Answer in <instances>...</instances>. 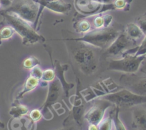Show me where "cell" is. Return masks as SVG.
<instances>
[{
	"label": "cell",
	"instance_id": "6da1fadb",
	"mask_svg": "<svg viewBox=\"0 0 146 130\" xmlns=\"http://www.w3.org/2000/svg\"><path fill=\"white\" fill-rule=\"evenodd\" d=\"M70 42L69 51L81 72L86 75L95 73L99 62V57L94 49L95 47L81 42Z\"/></svg>",
	"mask_w": 146,
	"mask_h": 130
},
{
	"label": "cell",
	"instance_id": "7a4b0ae2",
	"mask_svg": "<svg viewBox=\"0 0 146 130\" xmlns=\"http://www.w3.org/2000/svg\"><path fill=\"white\" fill-rule=\"evenodd\" d=\"M0 15L3 17L1 24H6L7 26H12L15 32L21 37L23 45L30 46L45 41L44 37L39 34L31 24L19 17L16 14L3 9L0 11Z\"/></svg>",
	"mask_w": 146,
	"mask_h": 130
},
{
	"label": "cell",
	"instance_id": "3957f363",
	"mask_svg": "<svg viewBox=\"0 0 146 130\" xmlns=\"http://www.w3.org/2000/svg\"><path fill=\"white\" fill-rule=\"evenodd\" d=\"M122 31L114 29L113 27L102 28V29L90 30L84 34L82 37L77 38H67L62 40H52L57 41H75L85 43L97 49H105L108 48Z\"/></svg>",
	"mask_w": 146,
	"mask_h": 130
},
{
	"label": "cell",
	"instance_id": "277c9868",
	"mask_svg": "<svg viewBox=\"0 0 146 130\" xmlns=\"http://www.w3.org/2000/svg\"><path fill=\"white\" fill-rule=\"evenodd\" d=\"M98 98L108 100L119 110L132 109L135 106L146 104V96L137 94L126 88H122L117 92L106 94Z\"/></svg>",
	"mask_w": 146,
	"mask_h": 130
},
{
	"label": "cell",
	"instance_id": "5b68a950",
	"mask_svg": "<svg viewBox=\"0 0 146 130\" xmlns=\"http://www.w3.org/2000/svg\"><path fill=\"white\" fill-rule=\"evenodd\" d=\"M5 10L16 14L29 24H34L38 16L40 5L36 0H15Z\"/></svg>",
	"mask_w": 146,
	"mask_h": 130
},
{
	"label": "cell",
	"instance_id": "8992f818",
	"mask_svg": "<svg viewBox=\"0 0 146 130\" xmlns=\"http://www.w3.org/2000/svg\"><path fill=\"white\" fill-rule=\"evenodd\" d=\"M146 55H125L120 59H111L108 62L107 70L122 72L125 74H134L138 71Z\"/></svg>",
	"mask_w": 146,
	"mask_h": 130
},
{
	"label": "cell",
	"instance_id": "52a82bcc",
	"mask_svg": "<svg viewBox=\"0 0 146 130\" xmlns=\"http://www.w3.org/2000/svg\"><path fill=\"white\" fill-rule=\"evenodd\" d=\"M136 41L129 38L124 31H122L120 34L117 36V38L113 41L109 47L105 49L102 57H113L121 55L127 50L133 48Z\"/></svg>",
	"mask_w": 146,
	"mask_h": 130
},
{
	"label": "cell",
	"instance_id": "ba28073f",
	"mask_svg": "<svg viewBox=\"0 0 146 130\" xmlns=\"http://www.w3.org/2000/svg\"><path fill=\"white\" fill-rule=\"evenodd\" d=\"M62 85L58 79H54L49 84L48 92L45 102L42 106L40 110L42 114V117L46 120H50L52 119L53 114L50 111V107L55 104L60 97L62 90Z\"/></svg>",
	"mask_w": 146,
	"mask_h": 130
},
{
	"label": "cell",
	"instance_id": "9c48e42d",
	"mask_svg": "<svg viewBox=\"0 0 146 130\" xmlns=\"http://www.w3.org/2000/svg\"><path fill=\"white\" fill-rule=\"evenodd\" d=\"M113 105L111 102L102 98H97L89 110L84 114V119L90 124L99 125L104 118L105 113L109 107Z\"/></svg>",
	"mask_w": 146,
	"mask_h": 130
},
{
	"label": "cell",
	"instance_id": "30bf717a",
	"mask_svg": "<svg viewBox=\"0 0 146 130\" xmlns=\"http://www.w3.org/2000/svg\"><path fill=\"white\" fill-rule=\"evenodd\" d=\"M120 82L134 93L146 96V77L141 79H135L131 74H124L120 78Z\"/></svg>",
	"mask_w": 146,
	"mask_h": 130
},
{
	"label": "cell",
	"instance_id": "8fae6325",
	"mask_svg": "<svg viewBox=\"0 0 146 130\" xmlns=\"http://www.w3.org/2000/svg\"><path fill=\"white\" fill-rule=\"evenodd\" d=\"M102 4L98 0H75V7L80 13L85 15L100 14Z\"/></svg>",
	"mask_w": 146,
	"mask_h": 130
},
{
	"label": "cell",
	"instance_id": "7c38bea8",
	"mask_svg": "<svg viewBox=\"0 0 146 130\" xmlns=\"http://www.w3.org/2000/svg\"><path fill=\"white\" fill-rule=\"evenodd\" d=\"M9 130H35V121L29 116L12 117L8 123Z\"/></svg>",
	"mask_w": 146,
	"mask_h": 130
},
{
	"label": "cell",
	"instance_id": "4fadbf2b",
	"mask_svg": "<svg viewBox=\"0 0 146 130\" xmlns=\"http://www.w3.org/2000/svg\"><path fill=\"white\" fill-rule=\"evenodd\" d=\"M133 128L137 130H146V109L141 105L132 108Z\"/></svg>",
	"mask_w": 146,
	"mask_h": 130
},
{
	"label": "cell",
	"instance_id": "5bb4252c",
	"mask_svg": "<svg viewBox=\"0 0 146 130\" xmlns=\"http://www.w3.org/2000/svg\"><path fill=\"white\" fill-rule=\"evenodd\" d=\"M68 69V65L67 64H63L62 65L60 64V61L58 60H55V67H54V72H55V75L58 78L59 81L60 82L62 87L63 90H64L65 96L67 97L69 96V92L71 89H72L74 86V84L67 83L65 81L64 77V73L67 69Z\"/></svg>",
	"mask_w": 146,
	"mask_h": 130
},
{
	"label": "cell",
	"instance_id": "9a60e30c",
	"mask_svg": "<svg viewBox=\"0 0 146 130\" xmlns=\"http://www.w3.org/2000/svg\"><path fill=\"white\" fill-rule=\"evenodd\" d=\"M45 8L55 13L67 15L72 9V5L63 2L62 0H54L45 6Z\"/></svg>",
	"mask_w": 146,
	"mask_h": 130
},
{
	"label": "cell",
	"instance_id": "2e32d148",
	"mask_svg": "<svg viewBox=\"0 0 146 130\" xmlns=\"http://www.w3.org/2000/svg\"><path fill=\"white\" fill-rule=\"evenodd\" d=\"M124 32L129 38L134 41H136L145 36L143 32L136 23L127 24L125 28Z\"/></svg>",
	"mask_w": 146,
	"mask_h": 130
},
{
	"label": "cell",
	"instance_id": "e0dca14e",
	"mask_svg": "<svg viewBox=\"0 0 146 130\" xmlns=\"http://www.w3.org/2000/svg\"><path fill=\"white\" fill-rule=\"evenodd\" d=\"M40 79H36V78L35 77H33L32 76H29V77L27 79L26 82H25V84H24L23 89H22V90L19 92V94L17 95L16 100H20V99H22L27 93H28V92H31V91H32L33 89H35L36 86L40 84Z\"/></svg>",
	"mask_w": 146,
	"mask_h": 130
},
{
	"label": "cell",
	"instance_id": "ac0fdd59",
	"mask_svg": "<svg viewBox=\"0 0 146 130\" xmlns=\"http://www.w3.org/2000/svg\"><path fill=\"white\" fill-rule=\"evenodd\" d=\"M28 112H29L28 107L24 104H21L19 102V101L16 100L15 102L12 104L9 113L13 117H17L22 115H25Z\"/></svg>",
	"mask_w": 146,
	"mask_h": 130
},
{
	"label": "cell",
	"instance_id": "d6986e66",
	"mask_svg": "<svg viewBox=\"0 0 146 130\" xmlns=\"http://www.w3.org/2000/svg\"><path fill=\"white\" fill-rule=\"evenodd\" d=\"M74 28L78 33L85 34L90 31L91 25L90 23L86 19H81L74 24Z\"/></svg>",
	"mask_w": 146,
	"mask_h": 130
},
{
	"label": "cell",
	"instance_id": "ffe728a7",
	"mask_svg": "<svg viewBox=\"0 0 146 130\" xmlns=\"http://www.w3.org/2000/svg\"><path fill=\"white\" fill-rule=\"evenodd\" d=\"M119 112H120L119 109L115 107L114 110H113L112 112H110V114L111 115L112 118H113V124L115 125V129L116 130H126L124 124H123V123L122 122L121 120L119 118Z\"/></svg>",
	"mask_w": 146,
	"mask_h": 130
},
{
	"label": "cell",
	"instance_id": "44dd1931",
	"mask_svg": "<svg viewBox=\"0 0 146 130\" xmlns=\"http://www.w3.org/2000/svg\"><path fill=\"white\" fill-rule=\"evenodd\" d=\"M15 31L12 26H6L0 30V45L2 44L3 40H9L13 37Z\"/></svg>",
	"mask_w": 146,
	"mask_h": 130
},
{
	"label": "cell",
	"instance_id": "7402d4cb",
	"mask_svg": "<svg viewBox=\"0 0 146 130\" xmlns=\"http://www.w3.org/2000/svg\"><path fill=\"white\" fill-rule=\"evenodd\" d=\"M40 64V61L36 57H33V56H31V57L25 59V61H23V67L25 69L30 70V69H32L35 67L39 66Z\"/></svg>",
	"mask_w": 146,
	"mask_h": 130
},
{
	"label": "cell",
	"instance_id": "603a6c76",
	"mask_svg": "<svg viewBox=\"0 0 146 130\" xmlns=\"http://www.w3.org/2000/svg\"><path fill=\"white\" fill-rule=\"evenodd\" d=\"M113 121L111 115L110 114L109 117L107 118L103 119L100 123L98 127H99V130H112L113 129Z\"/></svg>",
	"mask_w": 146,
	"mask_h": 130
},
{
	"label": "cell",
	"instance_id": "cb8c5ba5",
	"mask_svg": "<svg viewBox=\"0 0 146 130\" xmlns=\"http://www.w3.org/2000/svg\"><path fill=\"white\" fill-rule=\"evenodd\" d=\"M55 72H54V69H48L45 71H43V75L40 81L49 83V82H52L55 79Z\"/></svg>",
	"mask_w": 146,
	"mask_h": 130
},
{
	"label": "cell",
	"instance_id": "d4e9b609",
	"mask_svg": "<svg viewBox=\"0 0 146 130\" xmlns=\"http://www.w3.org/2000/svg\"><path fill=\"white\" fill-rule=\"evenodd\" d=\"M37 2L39 3V5H40V10H39L38 16H37V18H36V21L34 23V28L35 29H36V27H37V24L39 23V18L40 17V15H41L43 9L45 8V6L50 2H52V1H54V0H36Z\"/></svg>",
	"mask_w": 146,
	"mask_h": 130
},
{
	"label": "cell",
	"instance_id": "484cf974",
	"mask_svg": "<svg viewBox=\"0 0 146 130\" xmlns=\"http://www.w3.org/2000/svg\"><path fill=\"white\" fill-rule=\"evenodd\" d=\"M136 24L140 28L144 35H146V13L137 18L136 20Z\"/></svg>",
	"mask_w": 146,
	"mask_h": 130
},
{
	"label": "cell",
	"instance_id": "4316f807",
	"mask_svg": "<svg viewBox=\"0 0 146 130\" xmlns=\"http://www.w3.org/2000/svg\"><path fill=\"white\" fill-rule=\"evenodd\" d=\"M93 24L94 27L96 29H102V28H105V17L103 16H97L93 20Z\"/></svg>",
	"mask_w": 146,
	"mask_h": 130
},
{
	"label": "cell",
	"instance_id": "83f0119b",
	"mask_svg": "<svg viewBox=\"0 0 146 130\" xmlns=\"http://www.w3.org/2000/svg\"><path fill=\"white\" fill-rule=\"evenodd\" d=\"M42 75L43 71L40 69V67L39 66H36L32 68V69H30V75L29 76H32L33 77H35L40 80L42 77Z\"/></svg>",
	"mask_w": 146,
	"mask_h": 130
},
{
	"label": "cell",
	"instance_id": "f1b7e54d",
	"mask_svg": "<svg viewBox=\"0 0 146 130\" xmlns=\"http://www.w3.org/2000/svg\"><path fill=\"white\" fill-rule=\"evenodd\" d=\"M29 117L36 122V121L41 119L42 117V112L40 110L35 109V110H33L32 111H31L30 114H29Z\"/></svg>",
	"mask_w": 146,
	"mask_h": 130
},
{
	"label": "cell",
	"instance_id": "f546056e",
	"mask_svg": "<svg viewBox=\"0 0 146 130\" xmlns=\"http://www.w3.org/2000/svg\"><path fill=\"white\" fill-rule=\"evenodd\" d=\"M113 5H114V7L115 9H125L126 7V6L127 5V3L126 0H115L113 2Z\"/></svg>",
	"mask_w": 146,
	"mask_h": 130
},
{
	"label": "cell",
	"instance_id": "4dcf8cb0",
	"mask_svg": "<svg viewBox=\"0 0 146 130\" xmlns=\"http://www.w3.org/2000/svg\"><path fill=\"white\" fill-rule=\"evenodd\" d=\"M12 0H0V8L7 9L12 5Z\"/></svg>",
	"mask_w": 146,
	"mask_h": 130
},
{
	"label": "cell",
	"instance_id": "1f68e13d",
	"mask_svg": "<svg viewBox=\"0 0 146 130\" xmlns=\"http://www.w3.org/2000/svg\"><path fill=\"white\" fill-rule=\"evenodd\" d=\"M88 130H99V127L96 124H90Z\"/></svg>",
	"mask_w": 146,
	"mask_h": 130
},
{
	"label": "cell",
	"instance_id": "d6a6232c",
	"mask_svg": "<svg viewBox=\"0 0 146 130\" xmlns=\"http://www.w3.org/2000/svg\"><path fill=\"white\" fill-rule=\"evenodd\" d=\"M58 130H77L76 127L74 126H70V127H64L62 129H60Z\"/></svg>",
	"mask_w": 146,
	"mask_h": 130
},
{
	"label": "cell",
	"instance_id": "836d02e7",
	"mask_svg": "<svg viewBox=\"0 0 146 130\" xmlns=\"http://www.w3.org/2000/svg\"><path fill=\"white\" fill-rule=\"evenodd\" d=\"M102 5H108V4H112L113 0H98Z\"/></svg>",
	"mask_w": 146,
	"mask_h": 130
},
{
	"label": "cell",
	"instance_id": "e575fe53",
	"mask_svg": "<svg viewBox=\"0 0 146 130\" xmlns=\"http://www.w3.org/2000/svg\"><path fill=\"white\" fill-rule=\"evenodd\" d=\"M0 127L1 128H5V124L1 120H0Z\"/></svg>",
	"mask_w": 146,
	"mask_h": 130
},
{
	"label": "cell",
	"instance_id": "d590c367",
	"mask_svg": "<svg viewBox=\"0 0 146 130\" xmlns=\"http://www.w3.org/2000/svg\"><path fill=\"white\" fill-rule=\"evenodd\" d=\"M115 130H116V129H115Z\"/></svg>",
	"mask_w": 146,
	"mask_h": 130
},
{
	"label": "cell",
	"instance_id": "8d00e7d4",
	"mask_svg": "<svg viewBox=\"0 0 146 130\" xmlns=\"http://www.w3.org/2000/svg\"><path fill=\"white\" fill-rule=\"evenodd\" d=\"M12 1H13V0H12Z\"/></svg>",
	"mask_w": 146,
	"mask_h": 130
}]
</instances>
